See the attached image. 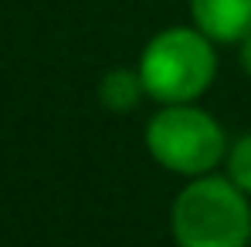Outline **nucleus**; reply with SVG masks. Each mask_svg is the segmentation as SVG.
<instances>
[{"mask_svg":"<svg viewBox=\"0 0 251 247\" xmlns=\"http://www.w3.org/2000/svg\"><path fill=\"white\" fill-rule=\"evenodd\" d=\"M214 41L197 27H167L143 47L139 78L160 105H187L214 82Z\"/></svg>","mask_w":251,"mask_h":247,"instance_id":"obj_1","label":"nucleus"},{"mask_svg":"<svg viewBox=\"0 0 251 247\" xmlns=\"http://www.w3.org/2000/svg\"><path fill=\"white\" fill-rule=\"evenodd\" d=\"M248 193L221 176H194L173 203V237L180 247H248Z\"/></svg>","mask_w":251,"mask_h":247,"instance_id":"obj_2","label":"nucleus"},{"mask_svg":"<svg viewBox=\"0 0 251 247\" xmlns=\"http://www.w3.org/2000/svg\"><path fill=\"white\" fill-rule=\"evenodd\" d=\"M146 146L156 163L180 176H204L227 156L224 129L190 102L160 109L146 125Z\"/></svg>","mask_w":251,"mask_h":247,"instance_id":"obj_3","label":"nucleus"},{"mask_svg":"<svg viewBox=\"0 0 251 247\" xmlns=\"http://www.w3.org/2000/svg\"><path fill=\"white\" fill-rule=\"evenodd\" d=\"M190 17L214 44H241L251 34V0H190Z\"/></svg>","mask_w":251,"mask_h":247,"instance_id":"obj_4","label":"nucleus"},{"mask_svg":"<svg viewBox=\"0 0 251 247\" xmlns=\"http://www.w3.org/2000/svg\"><path fill=\"white\" fill-rule=\"evenodd\" d=\"M143 78H139V71H129V68H116V71H109L102 85H99V102H102V109H109V112H132L136 105H139V98H143Z\"/></svg>","mask_w":251,"mask_h":247,"instance_id":"obj_5","label":"nucleus"},{"mask_svg":"<svg viewBox=\"0 0 251 247\" xmlns=\"http://www.w3.org/2000/svg\"><path fill=\"white\" fill-rule=\"evenodd\" d=\"M227 180H231L238 190L251 193V132L241 135V139L227 149Z\"/></svg>","mask_w":251,"mask_h":247,"instance_id":"obj_6","label":"nucleus"},{"mask_svg":"<svg viewBox=\"0 0 251 247\" xmlns=\"http://www.w3.org/2000/svg\"><path fill=\"white\" fill-rule=\"evenodd\" d=\"M238 58H241V68H245V75H251V34L241 41V51H238Z\"/></svg>","mask_w":251,"mask_h":247,"instance_id":"obj_7","label":"nucleus"}]
</instances>
